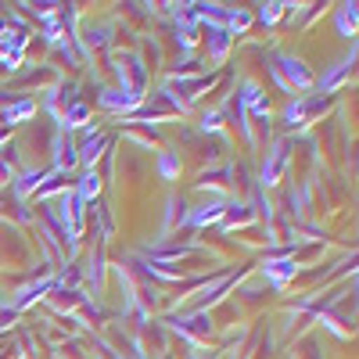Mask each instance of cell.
<instances>
[{
	"instance_id": "cell-1",
	"label": "cell",
	"mask_w": 359,
	"mask_h": 359,
	"mask_svg": "<svg viewBox=\"0 0 359 359\" xmlns=\"http://www.w3.org/2000/svg\"><path fill=\"white\" fill-rule=\"evenodd\" d=\"M273 69H277V72L284 69V72L294 79V86H298V90H306V86L313 83V79H309V72L302 69V62H291V57H280V65H273Z\"/></svg>"
},
{
	"instance_id": "cell-4",
	"label": "cell",
	"mask_w": 359,
	"mask_h": 359,
	"mask_svg": "<svg viewBox=\"0 0 359 359\" xmlns=\"http://www.w3.org/2000/svg\"><path fill=\"white\" fill-rule=\"evenodd\" d=\"M162 172H165V176H172V172H176V162H172V158H169V155H165V158H162Z\"/></svg>"
},
{
	"instance_id": "cell-2",
	"label": "cell",
	"mask_w": 359,
	"mask_h": 359,
	"mask_svg": "<svg viewBox=\"0 0 359 359\" xmlns=\"http://www.w3.org/2000/svg\"><path fill=\"white\" fill-rule=\"evenodd\" d=\"M338 25H341V33H345V36H352V33H355V4H345V8H341Z\"/></svg>"
},
{
	"instance_id": "cell-3",
	"label": "cell",
	"mask_w": 359,
	"mask_h": 359,
	"mask_svg": "<svg viewBox=\"0 0 359 359\" xmlns=\"http://www.w3.org/2000/svg\"><path fill=\"white\" fill-rule=\"evenodd\" d=\"M133 101H140V94H130V97H123V104H133ZM104 104H108V108H115V104H118V97H104Z\"/></svg>"
}]
</instances>
